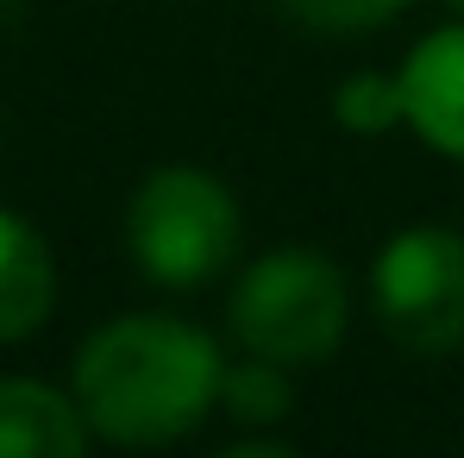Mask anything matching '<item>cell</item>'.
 I'll return each instance as SVG.
<instances>
[{"label": "cell", "mask_w": 464, "mask_h": 458, "mask_svg": "<svg viewBox=\"0 0 464 458\" xmlns=\"http://www.w3.org/2000/svg\"><path fill=\"white\" fill-rule=\"evenodd\" d=\"M276 6L308 32H377L408 0H276Z\"/></svg>", "instance_id": "cell-10"}, {"label": "cell", "mask_w": 464, "mask_h": 458, "mask_svg": "<svg viewBox=\"0 0 464 458\" xmlns=\"http://www.w3.org/2000/svg\"><path fill=\"white\" fill-rule=\"evenodd\" d=\"M333 113H339L345 132H389V126H401V120H408L401 76H371V70L345 76L339 94H333Z\"/></svg>", "instance_id": "cell-9"}, {"label": "cell", "mask_w": 464, "mask_h": 458, "mask_svg": "<svg viewBox=\"0 0 464 458\" xmlns=\"http://www.w3.org/2000/svg\"><path fill=\"white\" fill-rule=\"evenodd\" d=\"M88 434L94 427L76 395L32 377H0V458H82Z\"/></svg>", "instance_id": "cell-6"}, {"label": "cell", "mask_w": 464, "mask_h": 458, "mask_svg": "<svg viewBox=\"0 0 464 458\" xmlns=\"http://www.w3.org/2000/svg\"><path fill=\"white\" fill-rule=\"evenodd\" d=\"M51 302H57L51 245L25 227L19 214L0 208V346L38 333V326L51 320Z\"/></svg>", "instance_id": "cell-7"}, {"label": "cell", "mask_w": 464, "mask_h": 458, "mask_svg": "<svg viewBox=\"0 0 464 458\" xmlns=\"http://www.w3.org/2000/svg\"><path fill=\"white\" fill-rule=\"evenodd\" d=\"M220 346L169 314H126L76 352V402L113 446H169L220 408Z\"/></svg>", "instance_id": "cell-1"}, {"label": "cell", "mask_w": 464, "mask_h": 458, "mask_svg": "<svg viewBox=\"0 0 464 458\" xmlns=\"http://www.w3.org/2000/svg\"><path fill=\"white\" fill-rule=\"evenodd\" d=\"M238 201L220 176L195 163L151 170L126 208V245L163 289H195L238 258Z\"/></svg>", "instance_id": "cell-3"}, {"label": "cell", "mask_w": 464, "mask_h": 458, "mask_svg": "<svg viewBox=\"0 0 464 458\" xmlns=\"http://www.w3.org/2000/svg\"><path fill=\"white\" fill-rule=\"evenodd\" d=\"M446 6H459V13H464V0H446Z\"/></svg>", "instance_id": "cell-11"}, {"label": "cell", "mask_w": 464, "mask_h": 458, "mask_svg": "<svg viewBox=\"0 0 464 458\" xmlns=\"http://www.w3.org/2000/svg\"><path fill=\"white\" fill-rule=\"evenodd\" d=\"M408 126L446 157H464V25H446L414 44L401 63Z\"/></svg>", "instance_id": "cell-5"}, {"label": "cell", "mask_w": 464, "mask_h": 458, "mask_svg": "<svg viewBox=\"0 0 464 458\" xmlns=\"http://www.w3.org/2000/svg\"><path fill=\"white\" fill-rule=\"evenodd\" d=\"M371 302L389 339L414 358H446L464 346V239L446 227L395 232L371 270Z\"/></svg>", "instance_id": "cell-4"}, {"label": "cell", "mask_w": 464, "mask_h": 458, "mask_svg": "<svg viewBox=\"0 0 464 458\" xmlns=\"http://www.w3.org/2000/svg\"><path fill=\"white\" fill-rule=\"evenodd\" d=\"M345 320H352L345 277H339V264L326 251H308V245L264 251L232 289L238 346L257 352V358H276L289 371L326 365L339 352V339H345Z\"/></svg>", "instance_id": "cell-2"}, {"label": "cell", "mask_w": 464, "mask_h": 458, "mask_svg": "<svg viewBox=\"0 0 464 458\" xmlns=\"http://www.w3.org/2000/svg\"><path fill=\"white\" fill-rule=\"evenodd\" d=\"M220 408H227L232 421H245V427H276L295 408L289 365L245 352V365H227V377H220Z\"/></svg>", "instance_id": "cell-8"}]
</instances>
